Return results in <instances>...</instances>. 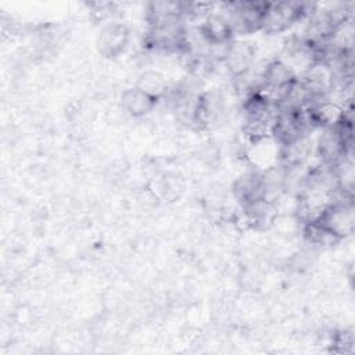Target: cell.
Listing matches in <instances>:
<instances>
[{"instance_id":"5b68a950","label":"cell","mask_w":355,"mask_h":355,"mask_svg":"<svg viewBox=\"0 0 355 355\" xmlns=\"http://www.w3.org/2000/svg\"><path fill=\"white\" fill-rule=\"evenodd\" d=\"M140 87L141 90L147 92L148 94L154 96L155 98H158L161 94L165 93L166 90V86H165V82L162 79L161 75L155 73V72H148L146 73L141 80H140V85L137 86Z\"/></svg>"},{"instance_id":"277c9868","label":"cell","mask_w":355,"mask_h":355,"mask_svg":"<svg viewBox=\"0 0 355 355\" xmlns=\"http://www.w3.org/2000/svg\"><path fill=\"white\" fill-rule=\"evenodd\" d=\"M122 103L128 112H130L135 116H141L153 110V107L157 103V98L148 94L147 92L141 90L140 87H133L123 93Z\"/></svg>"},{"instance_id":"6da1fadb","label":"cell","mask_w":355,"mask_h":355,"mask_svg":"<svg viewBox=\"0 0 355 355\" xmlns=\"http://www.w3.org/2000/svg\"><path fill=\"white\" fill-rule=\"evenodd\" d=\"M308 11L301 3H266L261 29L268 33H280L301 21Z\"/></svg>"},{"instance_id":"3957f363","label":"cell","mask_w":355,"mask_h":355,"mask_svg":"<svg viewBox=\"0 0 355 355\" xmlns=\"http://www.w3.org/2000/svg\"><path fill=\"white\" fill-rule=\"evenodd\" d=\"M126 40H128L126 28L121 24H111L103 29L98 39V47L103 54L108 57H114L123 50Z\"/></svg>"},{"instance_id":"7a4b0ae2","label":"cell","mask_w":355,"mask_h":355,"mask_svg":"<svg viewBox=\"0 0 355 355\" xmlns=\"http://www.w3.org/2000/svg\"><path fill=\"white\" fill-rule=\"evenodd\" d=\"M255 47L250 42H230L226 55L223 58L227 69L236 75L241 76L247 73L255 61Z\"/></svg>"},{"instance_id":"8992f818","label":"cell","mask_w":355,"mask_h":355,"mask_svg":"<svg viewBox=\"0 0 355 355\" xmlns=\"http://www.w3.org/2000/svg\"><path fill=\"white\" fill-rule=\"evenodd\" d=\"M352 334L351 333H340L333 338V351L336 352H349L352 349Z\"/></svg>"}]
</instances>
